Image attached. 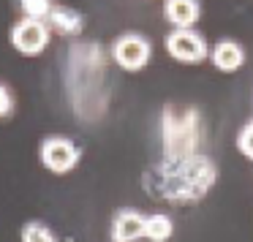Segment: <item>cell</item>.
Listing matches in <instances>:
<instances>
[{"label": "cell", "mask_w": 253, "mask_h": 242, "mask_svg": "<svg viewBox=\"0 0 253 242\" xmlns=\"http://www.w3.org/2000/svg\"><path fill=\"white\" fill-rule=\"evenodd\" d=\"M161 142H164V158L180 161L199 155L202 144V120L193 106L166 104L161 115Z\"/></svg>", "instance_id": "7a4b0ae2"}, {"label": "cell", "mask_w": 253, "mask_h": 242, "mask_svg": "<svg viewBox=\"0 0 253 242\" xmlns=\"http://www.w3.org/2000/svg\"><path fill=\"white\" fill-rule=\"evenodd\" d=\"M174 234V223H171L169 215L155 212V215H144V234L150 242H166Z\"/></svg>", "instance_id": "8fae6325"}, {"label": "cell", "mask_w": 253, "mask_h": 242, "mask_svg": "<svg viewBox=\"0 0 253 242\" xmlns=\"http://www.w3.org/2000/svg\"><path fill=\"white\" fill-rule=\"evenodd\" d=\"M166 52L174 57L177 63H196L207 60L210 57V46L204 41L202 33H196L193 28H174L166 36Z\"/></svg>", "instance_id": "5b68a950"}, {"label": "cell", "mask_w": 253, "mask_h": 242, "mask_svg": "<svg viewBox=\"0 0 253 242\" xmlns=\"http://www.w3.org/2000/svg\"><path fill=\"white\" fill-rule=\"evenodd\" d=\"M164 17L174 28H191L202 17L199 0H164Z\"/></svg>", "instance_id": "30bf717a"}, {"label": "cell", "mask_w": 253, "mask_h": 242, "mask_svg": "<svg viewBox=\"0 0 253 242\" xmlns=\"http://www.w3.org/2000/svg\"><path fill=\"white\" fill-rule=\"evenodd\" d=\"M215 177L218 171L204 155H191L180 161L164 158L144 174V188L164 202L193 204L215 185Z\"/></svg>", "instance_id": "6da1fadb"}, {"label": "cell", "mask_w": 253, "mask_h": 242, "mask_svg": "<svg viewBox=\"0 0 253 242\" xmlns=\"http://www.w3.org/2000/svg\"><path fill=\"white\" fill-rule=\"evenodd\" d=\"M44 22H46V28H49V33H57V36H63V39H77L84 30V14L77 11V8H71V6L55 3L49 17H46Z\"/></svg>", "instance_id": "52a82bcc"}, {"label": "cell", "mask_w": 253, "mask_h": 242, "mask_svg": "<svg viewBox=\"0 0 253 242\" xmlns=\"http://www.w3.org/2000/svg\"><path fill=\"white\" fill-rule=\"evenodd\" d=\"M142 234H144V212H139L133 207L117 209L109 229L112 242H136Z\"/></svg>", "instance_id": "ba28073f"}, {"label": "cell", "mask_w": 253, "mask_h": 242, "mask_svg": "<svg viewBox=\"0 0 253 242\" xmlns=\"http://www.w3.org/2000/svg\"><path fill=\"white\" fill-rule=\"evenodd\" d=\"M41 166L52 174H68L79 166L82 161V150L66 136H46L39 147Z\"/></svg>", "instance_id": "277c9868"}, {"label": "cell", "mask_w": 253, "mask_h": 242, "mask_svg": "<svg viewBox=\"0 0 253 242\" xmlns=\"http://www.w3.org/2000/svg\"><path fill=\"white\" fill-rule=\"evenodd\" d=\"M210 60H212V66L218 68V71L234 74V71H240L242 63H245V49H242V44H237V41L223 39V41L215 44L212 52H210Z\"/></svg>", "instance_id": "9c48e42d"}, {"label": "cell", "mask_w": 253, "mask_h": 242, "mask_svg": "<svg viewBox=\"0 0 253 242\" xmlns=\"http://www.w3.org/2000/svg\"><path fill=\"white\" fill-rule=\"evenodd\" d=\"M237 147H240V153L245 155V158H251V161H253V120L248 122V125L242 128V131H240Z\"/></svg>", "instance_id": "9a60e30c"}, {"label": "cell", "mask_w": 253, "mask_h": 242, "mask_svg": "<svg viewBox=\"0 0 253 242\" xmlns=\"http://www.w3.org/2000/svg\"><path fill=\"white\" fill-rule=\"evenodd\" d=\"M49 39H52V33L46 28V22H41V19H25L22 17L11 28V46L25 57L44 55L46 46H49Z\"/></svg>", "instance_id": "8992f818"}, {"label": "cell", "mask_w": 253, "mask_h": 242, "mask_svg": "<svg viewBox=\"0 0 253 242\" xmlns=\"http://www.w3.org/2000/svg\"><path fill=\"white\" fill-rule=\"evenodd\" d=\"M112 60L123 68V71H142L144 66L150 63L153 57V46L150 41L144 39L142 33H120L115 41H112V49H109Z\"/></svg>", "instance_id": "3957f363"}, {"label": "cell", "mask_w": 253, "mask_h": 242, "mask_svg": "<svg viewBox=\"0 0 253 242\" xmlns=\"http://www.w3.org/2000/svg\"><path fill=\"white\" fill-rule=\"evenodd\" d=\"M19 240L22 242H60L55 231L46 223H41V220H28L22 226V231H19Z\"/></svg>", "instance_id": "7c38bea8"}, {"label": "cell", "mask_w": 253, "mask_h": 242, "mask_svg": "<svg viewBox=\"0 0 253 242\" xmlns=\"http://www.w3.org/2000/svg\"><path fill=\"white\" fill-rule=\"evenodd\" d=\"M17 6L25 19H41L44 22L49 17L52 6H55V0H17Z\"/></svg>", "instance_id": "4fadbf2b"}, {"label": "cell", "mask_w": 253, "mask_h": 242, "mask_svg": "<svg viewBox=\"0 0 253 242\" xmlns=\"http://www.w3.org/2000/svg\"><path fill=\"white\" fill-rule=\"evenodd\" d=\"M14 109H17V98H14L11 87L0 82V120H8L14 115Z\"/></svg>", "instance_id": "5bb4252c"}]
</instances>
